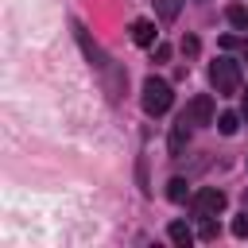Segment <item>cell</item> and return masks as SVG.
<instances>
[{"instance_id":"5b68a950","label":"cell","mask_w":248,"mask_h":248,"mask_svg":"<svg viewBox=\"0 0 248 248\" xmlns=\"http://www.w3.org/2000/svg\"><path fill=\"white\" fill-rule=\"evenodd\" d=\"M78 43H81V50H85V54H89V62H93V66H97V70H108V58H105V54H101V46H97V43H89V35H85V31H81V27H78Z\"/></svg>"},{"instance_id":"3957f363","label":"cell","mask_w":248,"mask_h":248,"mask_svg":"<svg viewBox=\"0 0 248 248\" xmlns=\"http://www.w3.org/2000/svg\"><path fill=\"white\" fill-rule=\"evenodd\" d=\"M221 209H225V194H221V190L205 186V190L194 194V213H198V217H217Z\"/></svg>"},{"instance_id":"9a60e30c","label":"cell","mask_w":248,"mask_h":248,"mask_svg":"<svg viewBox=\"0 0 248 248\" xmlns=\"http://www.w3.org/2000/svg\"><path fill=\"white\" fill-rule=\"evenodd\" d=\"M182 50H186V54H198V39H194V35H190V39H182Z\"/></svg>"},{"instance_id":"5bb4252c","label":"cell","mask_w":248,"mask_h":248,"mask_svg":"<svg viewBox=\"0 0 248 248\" xmlns=\"http://www.w3.org/2000/svg\"><path fill=\"white\" fill-rule=\"evenodd\" d=\"M202 236H205V240H213V236H217V225H213L209 217H205V225H202Z\"/></svg>"},{"instance_id":"e0dca14e","label":"cell","mask_w":248,"mask_h":248,"mask_svg":"<svg viewBox=\"0 0 248 248\" xmlns=\"http://www.w3.org/2000/svg\"><path fill=\"white\" fill-rule=\"evenodd\" d=\"M244 58H248V43H244Z\"/></svg>"},{"instance_id":"6da1fadb","label":"cell","mask_w":248,"mask_h":248,"mask_svg":"<svg viewBox=\"0 0 248 248\" xmlns=\"http://www.w3.org/2000/svg\"><path fill=\"white\" fill-rule=\"evenodd\" d=\"M209 81H213L217 97H232V93L240 89V66H236L232 58H217V62L209 66Z\"/></svg>"},{"instance_id":"277c9868","label":"cell","mask_w":248,"mask_h":248,"mask_svg":"<svg viewBox=\"0 0 248 248\" xmlns=\"http://www.w3.org/2000/svg\"><path fill=\"white\" fill-rule=\"evenodd\" d=\"M190 124H213V101L202 93V97H194L190 105H186V112H182Z\"/></svg>"},{"instance_id":"52a82bcc","label":"cell","mask_w":248,"mask_h":248,"mask_svg":"<svg viewBox=\"0 0 248 248\" xmlns=\"http://www.w3.org/2000/svg\"><path fill=\"white\" fill-rule=\"evenodd\" d=\"M186 124H190V120L182 116V120L170 128V155H182V143H186V136H190V132H186Z\"/></svg>"},{"instance_id":"2e32d148","label":"cell","mask_w":248,"mask_h":248,"mask_svg":"<svg viewBox=\"0 0 248 248\" xmlns=\"http://www.w3.org/2000/svg\"><path fill=\"white\" fill-rule=\"evenodd\" d=\"M244 120H248V93H244Z\"/></svg>"},{"instance_id":"7a4b0ae2","label":"cell","mask_w":248,"mask_h":248,"mask_svg":"<svg viewBox=\"0 0 248 248\" xmlns=\"http://www.w3.org/2000/svg\"><path fill=\"white\" fill-rule=\"evenodd\" d=\"M170 101H174V93H170V85L163 78H147L143 81V112L147 116H163L170 108Z\"/></svg>"},{"instance_id":"8992f818","label":"cell","mask_w":248,"mask_h":248,"mask_svg":"<svg viewBox=\"0 0 248 248\" xmlns=\"http://www.w3.org/2000/svg\"><path fill=\"white\" fill-rule=\"evenodd\" d=\"M132 43L151 46V43H155V23H151V19H136V23H132Z\"/></svg>"},{"instance_id":"4fadbf2b","label":"cell","mask_w":248,"mask_h":248,"mask_svg":"<svg viewBox=\"0 0 248 248\" xmlns=\"http://www.w3.org/2000/svg\"><path fill=\"white\" fill-rule=\"evenodd\" d=\"M232 232H236V236H248V213H244V217H236V221H232Z\"/></svg>"},{"instance_id":"8fae6325","label":"cell","mask_w":248,"mask_h":248,"mask_svg":"<svg viewBox=\"0 0 248 248\" xmlns=\"http://www.w3.org/2000/svg\"><path fill=\"white\" fill-rule=\"evenodd\" d=\"M217 128H221V136H232V132L240 128V116H236V112H225V116L217 120Z\"/></svg>"},{"instance_id":"9c48e42d","label":"cell","mask_w":248,"mask_h":248,"mask_svg":"<svg viewBox=\"0 0 248 248\" xmlns=\"http://www.w3.org/2000/svg\"><path fill=\"white\" fill-rule=\"evenodd\" d=\"M167 232H170V240H174V244H190V240H194V232H190V225H182V221H174V225H170Z\"/></svg>"},{"instance_id":"30bf717a","label":"cell","mask_w":248,"mask_h":248,"mask_svg":"<svg viewBox=\"0 0 248 248\" xmlns=\"http://www.w3.org/2000/svg\"><path fill=\"white\" fill-rule=\"evenodd\" d=\"M229 23L240 27V31H248V8H244V4H232V8H229Z\"/></svg>"},{"instance_id":"ba28073f","label":"cell","mask_w":248,"mask_h":248,"mask_svg":"<svg viewBox=\"0 0 248 248\" xmlns=\"http://www.w3.org/2000/svg\"><path fill=\"white\" fill-rule=\"evenodd\" d=\"M155 12H159V19H178V12H182V0H155Z\"/></svg>"},{"instance_id":"7c38bea8","label":"cell","mask_w":248,"mask_h":248,"mask_svg":"<svg viewBox=\"0 0 248 248\" xmlns=\"http://www.w3.org/2000/svg\"><path fill=\"white\" fill-rule=\"evenodd\" d=\"M167 198H170V202H186V178H170Z\"/></svg>"}]
</instances>
